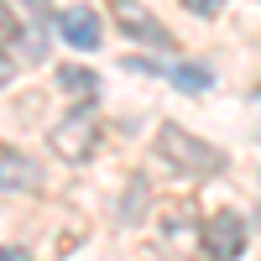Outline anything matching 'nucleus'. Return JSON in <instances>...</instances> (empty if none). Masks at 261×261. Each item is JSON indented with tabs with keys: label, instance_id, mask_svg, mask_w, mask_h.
Here are the masks:
<instances>
[{
	"label": "nucleus",
	"instance_id": "nucleus-6",
	"mask_svg": "<svg viewBox=\"0 0 261 261\" xmlns=\"http://www.w3.org/2000/svg\"><path fill=\"white\" fill-rule=\"evenodd\" d=\"M58 32H63V42H68V47H79V53H94V47H99V16H94L89 6L58 11Z\"/></svg>",
	"mask_w": 261,
	"mask_h": 261
},
{
	"label": "nucleus",
	"instance_id": "nucleus-8",
	"mask_svg": "<svg viewBox=\"0 0 261 261\" xmlns=\"http://www.w3.org/2000/svg\"><path fill=\"white\" fill-rule=\"evenodd\" d=\"M21 47H27V27L11 16V6L0 0V53L6 58H21Z\"/></svg>",
	"mask_w": 261,
	"mask_h": 261
},
{
	"label": "nucleus",
	"instance_id": "nucleus-9",
	"mask_svg": "<svg viewBox=\"0 0 261 261\" xmlns=\"http://www.w3.org/2000/svg\"><path fill=\"white\" fill-rule=\"evenodd\" d=\"M58 89H68V94H84V99H89V94L99 89V73H94V68H73V63H68V68H58Z\"/></svg>",
	"mask_w": 261,
	"mask_h": 261
},
{
	"label": "nucleus",
	"instance_id": "nucleus-1",
	"mask_svg": "<svg viewBox=\"0 0 261 261\" xmlns=\"http://www.w3.org/2000/svg\"><path fill=\"white\" fill-rule=\"evenodd\" d=\"M157 162H167L178 178H214V172L225 167V157L214 151L209 141H199L188 125H178V120H167V125H157Z\"/></svg>",
	"mask_w": 261,
	"mask_h": 261
},
{
	"label": "nucleus",
	"instance_id": "nucleus-3",
	"mask_svg": "<svg viewBox=\"0 0 261 261\" xmlns=\"http://www.w3.org/2000/svg\"><path fill=\"white\" fill-rule=\"evenodd\" d=\"M204 251H209V261H241V251H246V220L235 209L209 214V220H204Z\"/></svg>",
	"mask_w": 261,
	"mask_h": 261
},
{
	"label": "nucleus",
	"instance_id": "nucleus-11",
	"mask_svg": "<svg viewBox=\"0 0 261 261\" xmlns=\"http://www.w3.org/2000/svg\"><path fill=\"white\" fill-rule=\"evenodd\" d=\"M183 6H188L193 16H220V11H225V0H183Z\"/></svg>",
	"mask_w": 261,
	"mask_h": 261
},
{
	"label": "nucleus",
	"instance_id": "nucleus-4",
	"mask_svg": "<svg viewBox=\"0 0 261 261\" xmlns=\"http://www.w3.org/2000/svg\"><path fill=\"white\" fill-rule=\"evenodd\" d=\"M110 16H115V27H120L125 37L146 42V47H172V32L141 6V0H110Z\"/></svg>",
	"mask_w": 261,
	"mask_h": 261
},
{
	"label": "nucleus",
	"instance_id": "nucleus-12",
	"mask_svg": "<svg viewBox=\"0 0 261 261\" xmlns=\"http://www.w3.org/2000/svg\"><path fill=\"white\" fill-rule=\"evenodd\" d=\"M6 84H11V58L0 53V89H6Z\"/></svg>",
	"mask_w": 261,
	"mask_h": 261
},
{
	"label": "nucleus",
	"instance_id": "nucleus-2",
	"mask_svg": "<svg viewBox=\"0 0 261 261\" xmlns=\"http://www.w3.org/2000/svg\"><path fill=\"white\" fill-rule=\"evenodd\" d=\"M47 146L58 151L63 162H89L94 146H99V120L89 110H68V115L47 130Z\"/></svg>",
	"mask_w": 261,
	"mask_h": 261
},
{
	"label": "nucleus",
	"instance_id": "nucleus-7",
	"mask_svg": "<svg viewBox=\"0 0 261 261\" xmlns=\"http://www.w3.org/2000/svg\"><path fill=\"white\" fill-rule=\"evenodd\" d=\"M42 188V167L21 151H0V193H32Z\"/></svg>",
	"mask_w": 261,
	"mask_h": 261
},
{
	"label": "nucleus",
	"instance_id": "nucleus-10",
	"mask_svg": "<svg viewBox=\"0 0 261 261\" xmlns=\"http://www.w3.org/2000/svg\"><path fill=\"white\" fill-rule=\"evenodd\" d=\"M141 214H146V183L136 178V183H130V193H125V209H120V220H125V225H136Z\"/></svg>",
	"mask_w": 261,
	"mask_h": 261
},
{
	"label": "nucleus",
	"instance_id": "nucleus-5",
	"mask_svg": "<svg viewBox=\"0 0 261 261\" xmlns=\"http://www.w3.org/2000/svg\"><path fill=\"white\" fill-rule=\"evenodd\" d=\"M125 68H136V73H157V79H167L178 94H209V84H214V73L209 68H199V63H146V58H125Z\"/></svg>",
	"mask_w": 261,
	"mask_h": 261
}]
</instances>
